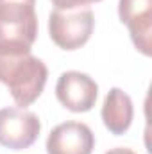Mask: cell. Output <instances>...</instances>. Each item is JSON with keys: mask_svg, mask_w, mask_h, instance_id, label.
<instances>
[{"mask_svg": "<svg viewBox=\"0 0 152 154\" xmlns=\"http://www.w3.org/2000/svg\"><path fill=\"white\" fill-rule=\"evenodd\" d=\"M45 147L47 154H91L95 134L84 122L68 120L50 131Z\"/></svg>", "mask_w": 152, "mask_h": 154, "instance_id": "cell-7", "label": "cell"}, {"mask_svg": "<svg viewBox=\"0 0 152 154\" xmlns=\"http://www.w3.org/2000/svg\"><path fill=\"white\" fill-rule=\"evenodd\" d=\"M41 122L36 113L25 108L0 109V145L11 151L29 149L39 136Z\"/></svg>", "mask_w": 152, "mask_h": 154, "instance_id": "cell-4", "label": "cell"}, {"mask_svg": "<svg viewBox=\"0 0 152 154\" xmlns=\"http://www.w3.org/2000/svg\"><path fill=\"white\" fill-rule=\"evenodd\" d=\"M100 115H102V122L106 129H109V133H113L116 136L127 133L132 124V116H134L132 99L122 88H111L104 99Z\"/></svg>", "mask_w": 152, "mask_h": 154, "instance_id": "cell-8", "label": "cell"}, {"mask_svg": "<svg viewBox=\"0 0 152 154\" xmlns=\"http://www.w3.org/2000/svg\"><path fill=\"white\" fill-rule=\"evenodd\" d=\"M120 22L127 25L138 52L152 54V0H118Z\"/></svg>", "mask_w": 152, "mask_h": 154, "instance_id": "cell-6", "label": "cell"}, {"mask_svg": "<svg viewBox=\"0 0 152 154\" xmlns=\"http://www.w3.org/2000/svg\"><path fill=\"white\" fill-rule=\"evenodd\" d=\"M36 0H0V54H23L38 38Z\"/></svg>", "mask_w": 152, "mask_h": 154, "instance_id": "cell-2", "label": "cell"}, {"mask_svg": "<svg viewBox=\"0 0 152 154\" xmlns=\"http://www.w3.org/2000/svg\"><path fill=\"white\" fill-rule=\"evenodd\" d=\"M97 95H99V84L95 82V79L77 70L63 72L56 82L57 100L74 113L90 111L97 102Z\"/></svg>", "mask_w": 152, "mask_h": 154, "instance_id": "cell-5", "label": "cell"}, {"mask_svg": "<svg viewBox=\"0 0 152 154\" xmlns=\"http://www.w3.org/2000/svg\"><path fill=\"white\" fill-rule=\"evenodd\" d=\"M50 2L56 5V9H75V7H84L100 0H50Z\"/></svg>", "mask_w": 152, "mask_h": 154, "instance_id": "cell-9", "label": "cell"}, {"mask_svg": "<svg viewBox=\"0 0 152 154\" xmlns=\"http://www.w3.org/2000/svg\"><path fill=\"white\" fill-rule=\"evenodd\" d=\"M47 77V65L31 52L0 54V82L7 86L18 108H27L38 99Z\"/></svg>", "mask_w": 152, "mask_h": 154, "instance_id": "cell-1", "label": "cell"}, {"mask_svg": "<svg viewBox=\"0 0 152 154\" xmlns=\"http://www.w3.org/2000/svg\"><path fill=\"white\" fill-rule=\"evenodd\" d=\"M95 29V14L88 7L54 9L48 16L50 39L63 50H77L88 43Z\"/></svg>", "mask_w": 152, "mask_h": 154, "instance_id": "cell-3", "label": "cell"}, {"mask_svg": "<svg viewBox=\"0 0 152 154\" xmlns=\"http://www.w3.org/2000/svg\"><path fill=\"white\" fill-rule=\"evenodd\" d=\"M104 154H136V152L132 149H127V147H114V149H109Z\"/></svg>", "mask_w": 152, "mask_h": 154, "instance_id": "cell-10", "label": "cell"}]
</instances>
